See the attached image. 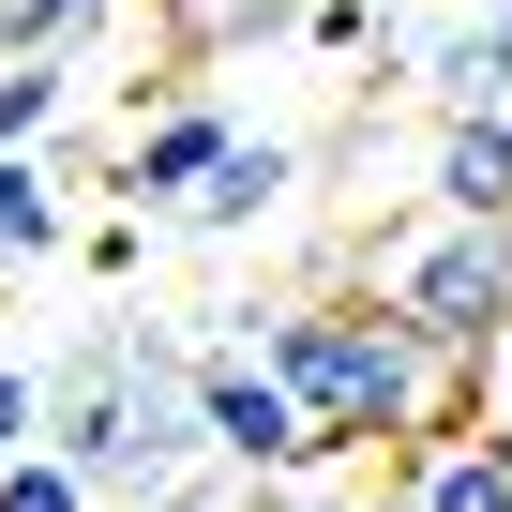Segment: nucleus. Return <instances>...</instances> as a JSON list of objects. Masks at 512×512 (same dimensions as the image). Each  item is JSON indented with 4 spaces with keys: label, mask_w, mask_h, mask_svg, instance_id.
Instances as JSON below:
<instances>
[{
    "label": "nucleus",
    "mask_w": 512,
    "mask_h": 512,
    "mask_svg": "<svg viewBox=\"0 0 512 512\" xmlns=\"http://www.w3.org/2000/svg\"><path fill=\"white\" fill-rule=\"evenodd\" d=\"M256 332V362L287 377V407H302V437L317 452H422L437 422H452V362L392 317V302H287V317H241Z\"/></svg>",
    "instance_id": "1"
},
{
    "label": "nucleus",
    "mask_w": 512,
    "mask_h": 512,
    "mask_svg": "<svg viewBox=\"0 0 512 512\" xmlns=\"http://www.w3.org/2000/svg\"><path fill=\"white\" fill-rule=\"evenodd\" d=\"M452 377L467 362H497L512 347V226H422V241H392V287H377Z\"/></svg>",
    "instance_id": "2"
},
{
    "label": "nucleus",
    "mask_w": 512,
    "mask_h": 512,
    "mask_svg": "<svg viewBox=\"0 0 512 512\" xmlns=\"http://www.w3.org/2000/svg\"><path fill=\"white\" fill-rule=\"evenodd\" d=\"M196 437H211V467H241V482H302V467H317V437H302L287 377L256 362V332L196 347Z\"/></svg>",
    "instance_id": "3"
},
{
    "label": "nucleus",
    "mask_w": 512,
    "mask_h": 512,
    "mask_svg": "<svg viewBox=\"0 0 512 512\" xmlns=\"http://www.w3.org/2000/svg\"><path fill=\"white\" fill-rule=\"evenodd\" d=\"M226 151H241V121L181 91V106H151V121L121 136V196H151V211H181V196H196V181H211Z\"/></svg>",
    "instance_id": "4"
},
{
    "label": "nucleus",
    "mask_w": 512,
    "mask_h": 512,
    "mask_svg": "<svg viewBox=\"0 0 512 512\" xmlns=\"http://www.w3.org/2000/svg\"><path fill=\"white\" fill-rule=\"evenodd\" d=\"M422 91H437V121H512V0H482L422 46Z\"/></svg>",
    "instance_id": "5"
},
{
    "label": "nucleus",
    "mask_w": 512,
    "mask_h": 512,
    "mask_svg": "<svg viewBox=\"0 0 512 512\" xmlns=\"http://www.w3.org/2000/svg\"><path fill=\"white\" fill-rule=\"evenodd\" d=\"M407 512H512V437L497 422H437L407 452Z\"/></svg>",
    "instance_id": "6"
},
{
    "label": "nucleus",
    "mask_w": 512,
    "mask_h": 512,
    "mask_svg": "<svg viewBox=\"0 0 512 512\" xmlns=\"http://www.w3.org/2000/svg\"><path fill=\"white\" fill-rule=\"evenodd\" d=\"M287 181H302V151H287V136H241V151L181 196V226H196V241H241L256 211H287Z\"/></svg>",
    "instance_id": "7"
},
{
    "label": "nucleus",
    "mask_w": 512,
    "mask_h": 512,
    "mask_svg": "<svg viewBox=\"0 0 512 512\" xmlns=\"http://www.w3.org/2000/svg\"><path fill=\"white\" fill-rule=\"evenodd\" d=\"M437 226H512V136L497 121H452L437 136Z\"/></svg>",
    "instance_id": "8"
},
{
    "label": "nucleus",
    "mask_w": 512,
    "mask_h": 512,
    "mask_svg": "<svg viewBox=\"0 0 512 512\" xmlns=\"http://www.w3.org/2000/svg\"><path fill=\"white\" fill-rule=\"evenodd\" d=\"M61 241H76L61 166H46V151H0V272H16V256H61Z\"/></svg>",
    "instance_id": "9"
},
{
    "label": "nucleus",
    "mask_w": 512,
    "mask_h": 512,
    "mask_svg": "<svg viewBox=\"0 0 512 512\" xmlns=\"http://www.w3.org/2000/svg\"><path fill=\"white\" fill-rule=\"evenodd\" d=\"M106 31V0H0V61H46V76H76V46Z\"/></svg>",
    "instance_id": "10"
},
{
    "label": "nucleus",
    "mask_w": 512,
    "mask_h": 512,
    "mask_svg": "<svg viewBox=\"0 0 512 512\" xmlns=\"http://www.w3.org/2000/svg\"><path fill=\"white\" fill-rule=\"evenodd\" d=\"M61 91H76V76H46V61H0V151H46Z\"/></svg>",
    "instance_id": "11"
},
{
    "label": "nucleus",
    "mask_w": 512,
    "mask_h": 512,
    "mask_svg": "<svg viewBox=\"0 0 512 512\" xmlns=\"http://www.w3.org/2000/svg\"><path fill=\"white\" fill-rule=\"evenodd\" d=\"M0 512H106V497H91L61 452H16V467H0Z\"/></svg>",
    "instance_id": "12"
},
{
    "label": "nucleus",
    "mask_w": 512,
    "mask_h": 512,
    "mask_svg": "<svg viewBox=\"0 0 512 512\" xmlns=\"http://www.w3.org/2000/svg\"><path fill=\"white\" fill-rule=\"evenodd\" d=\"M16 452H46V362L0 347V467H16Z\"/></svg>",
    "instance_id": "13"
},
{
    "label": "nucleus",
    "mask_w": 512,
    "mask_h": 512,
    "mask_svg": "<svg viewBox=\"0 0 512 512\" xmlns=\"http://www.w3.org/2000/svg\"><path fill=\"white\" fill-rule=\"evenodd\" d=\"M76 256H91V272H106V287H121V272H136V256H151V226H136V211H106V226H76Z\"/></svg>",
    "instance_id": "14"
},
{
    "label": "nucleus",
    "mask_w": 512,
    "mask_h": 512,
    "mask_svg": "<svg viewBox=\"0 0 512 512\" xmlns=\"http://www.w3.org/2000/svg\"><path fill=\"white\" fill-rule=\"evenodd\" d=\"M392 512H407V497H392Z\"/></svg>",
    "instance_id": "15"
}]
</instances>
